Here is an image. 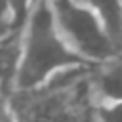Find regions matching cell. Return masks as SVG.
<instances>
[{
	"label": "cell",
	"mask_w": 122,
	"mask_h": 122,
	"mask_svg": "<svg viewBox=\"0 0 122 122\" xmlns=\"http://www.w3.org/2000/svg\"><path fill=\"white\" fill-rule=\"evenodd\" d=\"M0 122H19L17 112L6 95L0 97Z\"/></svg>",
	"instance_id": "ba28073f"
},
{
	"label": "cell",
	"mask_w": 122,
	"mask_h": 122,
	"mask_svg": "<svg viewBox=\"0 0 122 122\" xmlns=\"http://www.w3.org/2000/svg\"><path fill=\"white\" fill-rule=\"evenodd\" d=\"M86 65L88 63L76 57L61 40L53 23L50 2L32 0L19 36L13 90L34 92L44 88L59 72Z\"/></svg>",
	"instance_id": "6da1fadb"
},
{
	"label": "cell",
	"mask_w": 122,
	"mask_h": 122,
	"mask_svg": "<svg viewBox=\"0 0 122 122\" xmlns=\"http://www.w3.org/2000/svg\"><path fill=\"white\" fill-rule=\"evenodd\" d=\"M95 122H122V99L95 107Z\"/></svg>",
	"instance_id": "8992f818"
},
{
	"label": "cell",
	"mask_w": 122,
	"mask_h": 122,
	"mask_svg": "<svg viewBox=\"0 0 122 122\" xmlns=\"http://www.w3.org/2000/svg\"><path fill=\"white\" fill-rule=\"evenodd\" d=\"M30 2L32 0H10L11 11H13L15 32L17 34H21V30H23V25L27 21V13H29V8H30Z\"/></svg>",
	"instance_id": "52a82bcc"
},
{
	"label": "cell",
	"mask_w": 122,
	"mask_h": 122,
	"mask_svg": "<svg viewBox=\"0 0 122 122\" xmlns=\"http://www.w3.org/2000/svg\"><path fill=\"white\" fill-rule=\"evenodd\" d=\"M55 29L65 46L88 65H101L120 57V48L101 19L76 0H48Z\"/></svg>",
	"instance_id": "7a4b0ae2"
},
{
	"label": "cell",
	"mask_w": 122,
	"mask_h": 122,
	"mask_svg": "<svg viewBox=\"0 0 122 122\" xmlns=\"http://www.w3.org/2000/svg\"><path fill=\"white\" fill-rule=\"evenodd\" d=\"M11 34H17L15 23H13V11L10 6V0H0V40Z\"/></svg>",
	"instance_id": "5b68a950"
},
{
	"label": "cell",
	"mask_w": 122,
	"mask_h": 122,
	"mask_svg": "<svg viewBox=\"0 0 122 122\" xmlns=\"http://www.w3.org/2000/svg\"><path fill=\"white\" fill-rule=\"evenodd\" d=\"M90 93L93 107L116 103L122 99V55L95 65L90 72Z\"/></svg>",
	"instance_id": "3957f363"
},
{
	"label": "cell",
	"mask_w": 122,
	"mask_h": 122,
	"mask_svg": "<svg viewBox=\"0 0 122 122\" xmlns=\"http://www.w3.org/2000/svg\"><path fill=\"white\" fill-rule=\"evenodd\" d=\"M82 6L90 8L105 25L107 32L118 46V30H120V17H122V0H76Z\"/></svg>",
	"instance_id": "277c9868"
}]
</instances>
